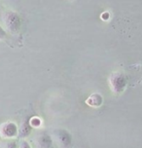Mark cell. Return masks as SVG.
Segmentation results:
<instances>
[{
  "label": "cell",
  "instance_id": "9c48e42d",
  "mask_svg": "<svg viewBox=\"0 0 142 148\" xmlns=\"http://www.w3.org/2000/svg\"><path fill=\"white\" fill-rule=\"evenodd\" d=\"M7 37V32L5 31V29L3 27H2L1 25H0V40H2V39H5Z\"/></svg>",
  "mask_w": 142,
  "mask_h": 148
},
{
  "label": "cell",
  "instance_id": "8fae6325",
  "mask_svg": "<svg viewBox=\"0 0 142 148\" xmlns=\"http://www.w3.org/2000/svg\"><path fill=\"white\" fill-rule=\"evenodd\" d=\"M6 148H18V145H17V143H16L15 140H11L7 143Z\"/></svg>",
  "mask_w": 142,
  "mask_h": 148
},
{
  "label": "cell",
  "instance_id": "277c9868",
  "mask_svg": "<svg viewBox=\"0 0 142 148\" xmlns=\"http://www.w3.org/2000/svg\"><path fill=\"white\" fill-rule=\"evenodd\" d=\"M19 133V129L17 125L13 122H6L2 124L0 127V134L2 137H6V138H12L18 136Z\"/></svg>",
  "mask_w": 142,
  "mask_h": 148
},
{
  "label": "cell",
  "instance_id": "ba28073f",
  "mask_svg": "<svg viewBox=\"0 0 142 148\" xmlns=\"http://www.w3.org/2000/svg\"><path fill=\"white\" fill-rule=\"evenodd\" d=\"M29 124L32 128H37V127H39L42 124V121H41V119L38 117H32L29 120Z\"/></svg>",
  "mask_w": 142,
  "mask_h": 148
},
{
  "label": "cell",
  "instance_id": "7a4b0ae2",
  "mask_svg": "<svg viewBox=\"0 0 142 148\" xmlns=\"http://www.w3.org/2000/svg\"><path fill=\"white\" fill-rule=\"evenodd\" d=\"M5 25L8 30L12 33H17L20 29L22 25V20L20 16L14 11H7L4 15Z\"/></svg>",
  "mask_w": 142,
  "mask_h": 148
},
{
  "label": "cell",
  "instance_id": "6da1fadb",
  "mask_svg": "<svg viewBox=\"0 0 142 148\" xmlns=\"http://www.w3.org/2000/svg\"><path fill=\"white\" fill-rule=\"evenodd\" d=\"M110 88L116 94H121L126 90L128 85V81L126 76L121 72H114L109 77Z\"/></svg>",
  "mask_w": 142,
  "mask_h": 148
},
{
  "label": "cell",
  "instance_id": "3957f363",
  "mask_svg": "<svg viewBox=\"0 0 142 148\" xmlns=\"http://www.w3.org/2000/svg\"><path fill=\"white\" fill-rule=\"evenodd\" d=\"M54 138L60 147L62 148H71L72 146V136L68 131L64 129H56L53 133Z\"/></svg>",
  "mask_w": 142,
  "mask_h": 148
},
{
  "label": "cell",
  "instance_id": "30bf717a",
  "mask_svg": "<svg viewBox=\"0 0 142 148\" xmlns=\"http://www.w3.org/2000/svg\"><path fill=\"white\" fill-rule=\"evenodd\" d=\"M20 148H31V146L26 140H22L20 143Z\"/></svg>",
  "mask_w": 142,
  "mask_h": 148
},
{
  "label": "cell",
  "instance_id": "5b68a950",
  "mask_svg": "<svg viewBox=\"0 0 142 148\" xmlns=\"http://www.w3.org/2000/svg\"><path fill=\"white\" fill-rule=\"evenodd\" d=\"M36 143L39 148H53V138L47 132H41L36 137Z\"/></svg>",
  "mask_w": 142,
  "mask_h": 148
},
{
  "label": "cell",
  "instance_id": "8992f818",
  "mask_svg": "<svg viewBox=\"0 0 142 148\" xmlns=\"http://www.w3.org/2000/svg\"><path fill=\"white\" fill-rule=\"evenodd\" d=\"M31 130H32V127L30 126L29 120H25V121H23L22 123V125H20L18 134L20 136V137H26L30 134Z\"/></svg>",
  "mask_w": 142,
  "mask_h": 148
},
{
  "label": "cell",
  "instance_id": "52a82bcc",
  "mask_svg": "<svg viewBox=\"0 0 142 148\" xmlns=\"http://www.w3.org/2000/svg\"><path fill=\"white\" fill-rule=\"evenodd\" d=\"M97 99H101V96H99V95H98L97 99H94V95H93V96H91L90 99L87 100V103H89V104L91 105V106H93V107L100 106L101 103H102V101H97Z\"/></svg>",
  "mask_w": 142,
  "mask_h": 148
}]
</instances>
